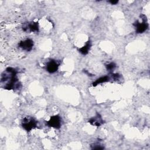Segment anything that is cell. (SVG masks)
I'll use <instances>...</instances> for the list:
<instances>
[{
	"label": "cell",
	"mask_w": 150,
	"mask_h": 150,
	"mask_svg": "<svg viewBox=\"0 0 150 150\" xmlns=\"http://www.w3.org/2000/svg\"><path fill=\"white\" fill-rule=\"evenodd\" d=\"M47 124L49 127L59 129L61 126V119L58 116H53L51 118Z\"/></svg>",
	"instance_id": "obj_1"
},
{
	"label": "cell",
	"mask_w": 150,
	"mask_h": 150,
	"mask_svg": "<svg viewBox=\"0 0 150 150\" xmlns=\"http://www.w3.org/2000/svg\"><path fill=\"white\" fill-rule=\"evenodd\" d=\"M36 126V122L33 119H25L23 123V128L28 131H31Z\"/></svg>",
	"instance_id": "obj_2"
},
{
	"label": "cell",
	"mask_w": 150,
	"mask_h": 150,
	"mask_svg": "<svg viewBox=\"0 0 150 150\" xmlns=\"http://www.w3.org/2000/svg\"><path fill=\"white\" fill-rule=\"evenodd\" d=\"M33 45V41L31 40H27L25 41H23L19 44V46L21 48H22L23 50L25 51H29L32 49Z\"/></svg>",
	"instance_id": "obj_3"
},
{
	"label": "cell",
	"mask_w": 150,
	"mask_h": 150,
	"mask_svg": "<svg viewBox=\"0 0 150 150\" xmlns=\"http://www.w3.org/2000/svg\"><path fill=\"white\" fill-rule=\"evenodd\" d=\"M134 25L136 28V31L137 33H141L144 32H145L148 28V25L147 22H137Z\"/></svg>",
	"instance_id": "obj_4"
},
{
	"label": "cell",
	"mask_w": 150,
	"mask_h": 150,
	"mask_svg": "<svg viewBox=\"0 0 150 150\" xmlns=\"http://www.w3.org/2000/svg\"><path fill=\"white\" fill-rule=\"evenodd\" d=\"M59 67V64L58 62L55 60H51L48 64L46 66V70L49 73H54L57 71Z\"/></svg>",
	"instance_id": "obj_5"
},
{
	"label": "cell",
	"mask_w": 150,
	"mask_h": 150,
	"mask_svg": "<svg viewBox=\"0 0 150 150\" xmlns=\"http://www.w3.org/2000/svg\"><path fill=\"white\" fill-rule=\"evenodd\" d=\"M91 46V44L90 42H87V43L82 48L79 49V51L80 53H82L83 55H86L87 53L89 52V51L90 50Z\"/></svg>",
	"instance_id": "obj_6"
},
{
	"label": "cell",
	"mask_w": 150,
	"mask_h": 150,
	"mask_svg": "<svg viewBox=\"0 0 150 150\" xmlns=\"http://www.w3.org/2000/svg\"><path fill=\"white\" fill-rule=\"evenodd\" d=\"M27 29L29 30L30 32H38L39 29L38 24V23L32 22L28 25Z\"/></svg>",
	"instance_id": "obj_7"
},
{
	"label": "cell",
	"mask_w": 150,
	"mask_h": 150,
	"mask_svg": "<svg viewBox=\"0 0 150 150\" xmlns=\"http://www.w3.org/2000/svg\"><path fill=\"white\" fill-rule=\"evenodd\" d=\"M108 80H109V78H108L107 76H104V77L100 78H99L98 79H97V80L93 83V86H97V85L98 84H100V83H102L106 82L108 81Z\"/></svg>",
	"instance_id": "obj_8"
},
{
	"label": "cell",
	"mask_w": 150,
	"mask_h": 150,
	"mask_svg": "<svg viewBox=\"0 0 150 150\" xmlns=\"http://www.w3.org/2000/svg\"><path fill=\"white\" fill-rule=\"evenodd\" d=\"M116 67V65L115 64L113 63H110V64H108L107 66V68L108 70H112L113 69L115 68Z\"/></svg>",
	"instance_id": "obj_9"
},
{
	"label": "cell",
	"mask_w": 150,
	"mask_h": 150,
	"mask_svg": "<svg viewBox=\"0 0 150 150\" xmlns=\"http://www.w3.org/2000/svg\"><path fill=\"white\" fill-rule=\"evenodd\" d=\"M109 3H111V4H112V5H115V4H117L119 3V1H109Z\"/></svg>",
	"instance_id": "obj_10"
}]
</instances>
